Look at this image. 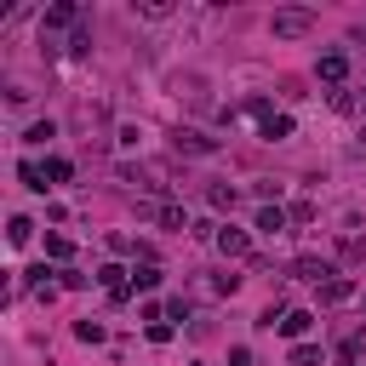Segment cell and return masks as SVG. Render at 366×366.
I'll list each match as a JSON object with an SVG mask.
<instances>
[{
    "instance_id": "7402d4cb",
    "label": "cell",
    "mask_w": 366,
    "mask_h": 366,
    "mask_svg": "<svg viewBox=\"0 0 366 366\" xmlns=\"http://www.w3.org/2000/svg\"><path fill=\"white\" fill-rule=\"evenodd\" d=\"M229 366H252V349H229Z\"/></svg>"
},
{
    "instance_id": "5bb4252c",
    "label": "cell",
    "mask_w": 366,
    "mask_h": 366,
    "mask_svg": "<svg viewBox=\"0 0 366 366\" xmlns=\"http://www.w3.org/2000/svg\"><path fill=\"white\" fill-rule=\"evenodd\" d=\"M343 263H366V241L361 235H343Z\"/></svg>"
},
{
    "instance_id": "8992f818",
    "label": "cell",
    "mask_w": 366,
    "mask_h": 366,
    "mask_svg": "<svg viewBox=\"0 0 366 366\" xmlns=\"http://www.w3.org/2000/svg\"><path fill=\"white\" fill-rule=\"evenodd\" d=\"M349 292H355V280H349V275H332V280L321 286V304H343Z\"/></svg>"
},
{
    "instance_id": "3957f363",
    "label": "cell",
    "mask_w": 366,
    "mask_h": 366,
    "mask_svg": "<svg viewBox=\"0 0 366 366\" xmlns=\"http://www.w3.org/2000/svg\"><path fill=\"white\" fill-rule=\"evenodd\" d=\"M292 275H298V280H315V286H326L332 275H338V269H332L326 258H298V263H292Z\"/></svg>"
},
{
    "instance_id": "9c48e42d",
    "label": "cell",
    "mask_w": 366,
    "mask_h": 366,
    "mask_svg": "<svg viewBox=\"0 0 366 366\" xmlns=\"http://www.w3.org/2000/svg\"><path fill=\"white\" fill-rule=\"evenodd\" d=\"M258 229H263V235H280V229H286V212H280V206H263V212H258Z\"/></svg>"
},
{
    "instance_id": "4fadbf2b",
    "label": "cell",
    "mask_w": 366,
    "mask_h": 366,
    "mask_svg": "<svg viewBox=\"0 0 366 366\" xmlns=\"http://www.w3.org/2000/svg\"><path fill=\"white\" fill-rule=\"evenodd\" d=\"M263 138H269V143H280V138H292V115H275V120H269V126H263Z\"/></svg>"
},
{
    "instance_id": "e0dca14e",
    "label": "cell",
    "mask_w": 366,
    "mask_h": 366,
    "mask_svg": "<svg viewBox=\"0 0 366 366\" xmlns=\"http://www.w3.org/2000/svg\"><path fill=\"white\" fill-rule=\"evenodd\" d=\"M46 252H52V258H69L75 241H69V235H46Z\"/></svg>"
},
{
    "instance_id": "2e32d148",
    "label": "cell",
    "mask_w": 366,
    "mask_h": 366,
    "mask_svg": "<svg viewBox=\"0 0 366 366\" xmlns=\"http://www.w3.org/2000/svg\"><path fill=\"white\" fill-rule=\"evenodd\" d=\"M292 366H321V349H315V343H298V349H292Z\"/></svg>"
},
{
    "instance_id": "ffe728a7",
    "label": "cell",
    "mask_w": 366,
    "mask_h": 366,
    "mask_svg": "<svg viewBox=\"0 0 366 366\" xmlns=\"http://www.w3.org/2000/svg\"><path fill=\"white\" fill-rule=\"evenodd\" d=\"M361 349H366V338H361V332H349V338L338 343V355H343V361H355V355H361Z\"/></svg>"
},
{
    "instance_id": "52a82bcc",
    "label": "cell",
    "mask_w": 366,
    "mask_h": 366,
    "mask_svg": "<svg viewBox=\"0 0 366 366\" xmlns=\"http://www.w3.org/2000/svg\"><path fill=\"white\" fill-rule=\"evenodd\" d=\"M218 246H224L229 258H246V252H252V241H246L241 229H218Z\"/></svg>"
},
{
    "instance_id": "8fae6325",
    "label": "cell",
    "mask_w": 366,
    "mask_h": 366,
    "mask_svg": "<svg viewBox=\"0 0 366 366\" xmlns=\"http://www.w3.org/2000/svg\"><path fill=\"white\" fill-rule=\"evenodd\" d=\"M132 286H138V292H149V286H161V269H155V263L132 269Z\"/></svg>"
},
{
    "instance_id": "d6986e66",
    "label": "cell",
    "mask_w": 366,
    "mask_h": 366,
    "mask_svg": "<svg viewBox=\"0 0 366 366\" xmlns=\"http://www.w3.org/2000/svg\"><path fill=\"white\" fill-rule=\"evenodd\" d=\"M75 338H81V343H103V326L98 321H81V326H75Z\"/></svg>"
},
{
    "instance_id": "30bf717a",
    "label": "cell",
    "mask_w": 366,
    "mask_h": 366,
    "mask_svg": "<svg viewBox=\"0 0 366 366\" xmlns=\"http://www.w3.org/2000/svg\"><path fill=\"white\" fill-rule=\"evenodd\" d=\"M138 18H155V23H161V18H172V6H166V0H138Z\"/></svg>"
},
{
    "instance_id": "5b68a950",
    "label": "cell",
    "mask_w": 366,
    "mask_h": 366,
    "mask_svg": "<svg viewBox=\"0 0 366 366\" xmlns=\"http://www.w3.org/2000/svg\"><path fill=\"white\" fill-rule=\"evenodd\" d=\"M46 29H81V6H69V0L46 6Z\"/></svg>"
},
{
    "instance_id": "9a60e30c",
    "label": "cell",
    "mask_w": 366,
    "mask_h": 366,
    "mask_svg": "<svg viewBox=\"0 0 366 366\" xmlns=\"http://www.w3.org/2000/svg\"><path fill=\"white\" fill-rule=\"evenodd\" d=\"M18 178H23V189H46V172H40L35 161H23V166H18Z\"/></svg>"
},
{
    "instance_id": "277c9868",
    "label": "cell",
    "mask_w": 366,
    "mask_h": 366,
    "mask_svg": "<svg viewBox=\"0 0 366 366\" xmlns=\"http://www.w3.org/2000/svg\"><path fill=\"white\" fill-rule=\"evenodd\" d=\"M315 75H321L326 86H343V75H349V57H343V52H326L321 63H315Z\"/></svg>"
},
{
    "instance_id": "6da1fadb",
    "label": "cell",
    "mask_w": 366,
    "mask_h": 366,
    "mask_svg": "<svg viewBox=\"0 0 366 366\" xmlns=\"http://www.w3.org/2000/svg\"><path fill=\"white\" fill-rule=\"evenodd\" d=\"M269 29H275V40H304L315 29V12L309 6H280L275 18H269Z\"/></svg>"
},
{
    "instance_id": "ba28073f",
    "label": "cell",
    "mask_w": 366,
    "mask_h": 366,
    "mask_svg": "<svg viewBox=\"0 0 366 366\" xmlns=\"http://www.w3.org/2000/svg\"><path fill=\"white\" fill-rule=\"evenodd\" d=\"M309 321H315L309 309H292V315H280V332H286V338H304V332H309Z\"/></svg>"
},
{
    "instance_id": "7c38bea8",
    "label": "cell",
    "mask_w": 366,
    "mask_h": 366,
    "mask_svg": "<svg viewBox=\"0 0 366 366\" xmlns=\"http://www.w3.org/2000/svg\"><path fill=\"white\" fill-rule=\"evenodd\" d=\"M206 200H212L218 212H229V206H235V189H229V183H212V189H206Z\"/></svg>"
},
{
    "instance_id": "44dd1931",
    "label": "cell",
    "mask_w": 366,
    "mask_h": 366,
    "mask_svg": "<svg viewBox=\"0 0 366 366\" xmlns=\"http://www.w3.org/2000/svg\"><path fill=\"white\" fill-rule=\"evenodd\" d=\"M29 235H35V224H29V218H12V246H23Z\"/></svg>"
},
{
    "instance_id": "ac0fdd59",
    "label": "cell",
    "mask_w": 366,
    "mask_h": 366,
    "mask_svg": "<svg viewBox=\"0 0 366 366\" xmlns=\"http://www.w3.org/2000/svg\"><path fill=\"white\" fill-rule=\"evenodd\" d=\"M52 132H57L52 120H35V126H29V132H23V143H46V138H52Z\"/></svg>"
},
{
    "instance_id": "7a4b0ae2",
    "label": "cell",
    "mask_w": 366,
    "mask_h": 366,
    "mask_svg": "<svg viewBox=\"0 0 366 366\" xmlns=\"http://www.w3.org/2000/svg\"><path fill=\"white\" fill-rule=\"evenodd\" d=\"M172 149L189 155V161H212V155H218V138H206V132H183V126H178V132H172Z\"/></svg>"
}]
</instances>
